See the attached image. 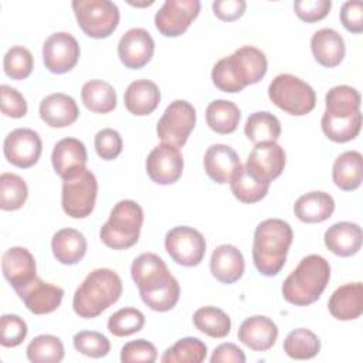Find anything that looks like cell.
Here are the masks:
<instances>
[{
  "mask_svg": "<svg viewBox=\"0 0 363 363\" xmlns=\"http://www.w3.org/2000/svg\"><path fill=\"white\" fill-rule=\"evenodd\" d=\"M130 275L140 299L152 311L167 312L179 302L180 285L157 254L143 252L136 257L130 267Z\"/></svg>",
  "mask_w": 363,
  "mask_h": 363,
  "instance_id": "cell-1",
  "label": "cell"
},
{
  "mask_svg": "<svg viewBox=\"0 0 363 363\" xmlns=\"http://www.w3.org/2000/svg\"><path fill=\"white\" fill-rule=\"evenodd\" d=\"M268 69L265 54L252 45H244L231 55L218 60L211 71V81L223 92L237 94L259 82Z\"/></svg>",
  "mask_w": 363,
  "mask_h": 363,
  "instance_id": "cell-2",
  "label": "cell"
},
{
  "mask_svg": "<svg viewBox=\"0 0 363 363\" xmlns=\"http://www.w3.org/2000/svg\"><path fill=\"white\" fill-rule=\"evenodd\" d=\"M294 240L291 225L281 218H267L254 231L252 261L257 271L265 277H274L285 265L289 247Z\"/></svg>",
  "mask_w": 363,
  "mask_h": 363,
  "instance_id": "cell-3",
  "label": "cell"
},
{
  "mask_svg": "<svg viewBox=\"0 0 363 363\" xmlns=\"http://www.w3.org/2000/svg\"><path fill=\"white\" fill-rule=\"evenodd\" d=\"M122 295V279L109 268L91 271L72 298L74 312L84 319L99 316Z\"/></svg>",
  "mask_w": 363,
  "mask_h": 363,
  "instance_id": "cell-4",
  "label": "cell"
},
{
  "mask_svg": "<svg viewBox=\"0 0 363 363\" xmlns=\"http://www.w3.org/2000/svg\"><path fill=\"white\" fill-rule=\"evenodd\" d=\"M330 279L329 262L318 254L303 257L282 284V296L295 306L316 302Z\"/></svg>",
  "mask_w": 363,
  "mask_h": 363,
  "instance_id": "cell-5",
  "label": "cell"
},
{
  "mask_svg": "<svg viewBox=\"0 0 363 363\" xmlns=\"http://www.w3.org/2000/svg\"><path fill=\"white\" fill-rule=\"evenodd\" d=\"M142 224V207L133 200H121L113 206L109 218L101 227L99 238L112 250H128L138 242Z\"/></svg>",
  "mask_w": 363,
  "mask_h": 363,
  "instance_id": "cell-6",
  "label": "cell"
},
{
  "mask_svg": "<svg viewBox=\"0 0 363 363\" xmlns=\"http://www.w3.org/2000/svg\"><path fill=\"white\" fill-rule=\"evenodd\" d=\"M268 96L274 105L294 116H303L316 105L313 88L292 74L277 75L268 86Z\"/></svg>",
  "mask_w": 363,
  "mask_h": 363,
  "instance_id": "cell-7",
  "label": "cell"
},
{
  "mask_svg": "<svg viewBox=\"0 0 363 363\" xmlns=\"http://www.w3.org/2000/svg\"><path fill=\"white\" fill-rule=\"evenodd\" d=\"M98 182L95 174L86 167L78 169L62 179L61 206L67 216L72 218L88 217L96 201Z\"/></svg>",
  "mask_w": 363,
  "mask_h": 363,
  "instance_id": "cell-8",
  "label": "cell"
},
{
  "mask_svg": "<svg viewBox=\"0 0 363 363\" xmlns=\"http://www.w3.org/2000/svg\"><path fill=\"white\" fill-rule=\"evenodd\" d=\"M72 10L79 28L91 38L109 37L119 24V9L109 0H74Z\"/></svg>",
  "mask_w": 363,
  "mask_h": 363,
  "instance_id": "cell-9",
  "label": "cell"
},
{
  "mask_svg": "<svg viewBox=\"0 0 363 363\" xmlns=\"http://www.w3.org/2000/svg\"><path fill=\"white\" fill-rule=\"evenodd\" d=\"M196 125V109L184 101L176 99L167 105L163 115L156 125L157 138L162 143H169L176 147H182Z\"/></svg>",
  "mask_w": 363,
  "mask_h": 363,
  "instance_id": "cell-10",
  "label": "cell"
},
{
  "mask_svg": "<svg viewBox=\"0 0 363 363\" xmlns=\"http://www.w3.org/2000/svg\"><path fill=\"white\" fill-rule=\"evenodd\" d=\"M164 248L176 264L196 267L204 258L206 240L199 230L189 225H179L167 231Z\"/></svg>",
  "mask_w": 363,
  "mask_h": 363,
  "instance_id": "cell-11",
  "label": "cell"
},
{
  "mask_svg": "<svg viewBox=\"0 0 363 363\" xmlns=\"http://www.w3.org/2000/svg\"><path fill=\"white\" fill-rule=\"evenodd\" d=\"M200 7L199 0H166L155 14V26L164 37H179L199 16Z\"/></svg>",
  "mask_w": 363,
  "mask_h": 363,
  "instance_id": "cell-12",
  "label": "cell"
},
{
  "mask_svg": "<svg viewBox=\"0 0 363 363\" xmlns=\"http://www.w3.org/2000/svg\"><path fill=\"white\" fill-rule=\"evenodd\" d=\"M43 152V142L40 135L28 128H18L11 130L3 142V153L9 163L20 169L34 166Z\"/></svg>",
  "mask_w": 363,
  "mask_h": 363,
  "instance_id": "cell-13",
  "label": "cell"
},
{
  "mask_svg": "<svg viewBox=\"0 0 363 363\" xmlns=\"http://www.w3.org/2000/svg\"><path fill=\"white\" fill-rule=\"evenodd\" d=\"M79 44L77 38L65 31L51 34L43 44V61L52 74L71 71L79 60Z\"/></svg>",
  "mask_w": 363,
  "mask_h": 363,
  "instance_id": "cell-14",
  "label": "cell"
},
{
  "mask_svg": "<svg viewBox=\"0 0 363 363\" xmlns=\"http://www.w3.org/2000/svg\"><path fill=\"white\" fill-rule=\"evenodd\" d=\"M183 156L179 147L160 143L155 146L146 157V173L152 182L167 186L176 183L183 174Z\"/></svg>",
  "mask_w": 363,
  "mask_h": 363,
  "instance_id": "cell-15",
  "label": "cell"
},
{
  "mask_svg": "<svg viewBox=\"0 0 363 363\" xmlns=\"http://www.w3.org/2000/svg\"><path fill=\"white\" fill-rule=\"evenodd\" d=\"M244 166L257 180L269 184L285 167V152L277 142L257 143Z\"/></svg>",
  "mask_w": 363,
  "mask_h": 363,
  "instance_id": "cell-16",
  "label": "cell"
},
{
  "mask_svg": "<svg viewBox=\"0 0 363 363\" xmlns=\"http://www.w3.org/2000/svg\"><path fill=\"white\" fill-rule=\"evenodd\" d=\"M155 41L145 28L128 30L118 43V55L121 62L129 69L145 67L153 57Z\"/></svg>",
  "mask_w": 363,
  "mask_h": 363,
  "instance_id": "cell-17",
  "label": "cell"
},
{
  "mask_svg": "<svg viewBox=\"0 0 363 363\" xmlns=\"http://www.w3.org/2000/svg\"><path fill=\"white\" fill-rule=\"evenodd\" d=\"M16 294L26 308L34 315H47L54 312L64 298V289L61 286L45 282L38 277L17 289Z\"/></svg>",
  "mask_w": 363,
  "mask_h": 363,
  "instance_id": "cell-18",
  "label": "cell"
},
{
  "mask_svg": "<svg viewBox=\"0 0 363 363\" xmlns=\"http://www.w3.org/2000/svg\"><path fill=\"white\" fill-rule=\"evenodd\" d=\"M1 271L14 291L23 288L37 277L35 259L24 247H11L3 252Z\"/></svg>",
  "mask_w": 363,
  "mask_h": 363,
  "instance_id": "cell-19",
  "label": "cell"
},
{
  "mask_svg": "<svg viewBox=\"0 0 363 363\" xmlns=\"http://www.w3.org/2000/svg\"><path fill=\"white\" fill-rule=\"evenodd\" d=\"M238 340L254 352L269 350L278 339V326L264 315L250 316L238 328Z\"/></svg>",
  "mask_w": 363,
  "mask_h": 363,
  "instance_id": "cell-20",
  "label": "cell"
},
{
  "mask_svg": "<svg viewBox=\"0 0 363 363\" xmlns=\"http://www.w3.org/2000/svg\"><path fill=\"white\" fill-rule=\"evenodd\" d=\"M203 164L207 176L213 182L218 184H225L230 183L234 172L241 164V162L240 156L231 146L224 143H214L207 147Z\"/></svg>",
  "mask_w": 363,
  "mask_h": 363,
  "instance_id": "cell-21",
  "label": "cell"
},
{
  "mask_svg": "<svg viewBox=\"0 0 363 363\" xmlns=\"http://www.w3.org/2000/svg\"><path fill=\"white\" fill-rule=\"evenodd\" d=\"M330 315L337 320H354L363 313V284L347 282L335 289L328 302Z\"/></svg>",
  "mask_w": 363,
  "mask_h": 363,
  "instance_id": "cell-22",
  "label": "cell"
},
{
  "mask_svg": "<svg viewBox=\"0 0 363 363\" xmlns=\"http://www.w3.org/2000/svg\"><path fill=\"white\" fill-rule=\"evenodd\" d=\"M38 112L43 122L51 128H67L79 116V109L75 99L62 92L47 95L40 102Z\"/></svg>",
  "mask_w": 363,
  "mask_h": 363,
  "instance_id": "cell-23",
  "label": "cell"
},
{
  "mask_svg": "<svg viewBox=\"0 0 363 363\" xmlns=\"http://www.w3.org/2000/svg\"><path fill=\"white\" fill-rule=\"evenodd\" d=\"M86 160V147L84 142L77 138H64L54 145L51 153V163L54 172L61 179H65L78 169L85 167Z\"/></svg>",
  "mask_w": 363,
  "mask_h": 363,
  "instance_id": "cell-24",
  "label": "cell"
},
{
  "mask_svg": "<svg viewBox=\"0 0 363 363\" xmlns=\"http://www.w3.org/2000/svg\"><path fill=\"white\" fill-rule=\"evenodd\" d=\"M244 257L235 245L221 244L214 248L210 258V271L217 281L234 284L244 275Z\"/></svg>",
  "mask_w": 363,
  "mask_h": 363,
  "instance_id": "cell-25",
  "label": "cell"
},
{
  "mask_svg": "<svg viewBox=\"0 0 363 363\" xmlns=\"http://www.w3.org/2000/svg\"><path fill=\"white\" fill-rule=\"evenodd\" d=\"M362 228L356 223L339 221L330 225L323 235L326 248L337 257H352L362 248Z\"/></svg>",
  "mask_w": 363,
  "mask_h": 363,
  "instance_id": "cell-26",
  "label": "cell"
},
{
  "mask_svg": "<svg viewBox=\"0 0 363 363\" xmlns=\"http://www.w3.org/2000/svg\"><path fill=\"white\" fill-rule=\"evenodd\" d=\"M311 50L322 67H337L346 52L343 37L333 28H320L313 33L311 38Z\"/></svg>",
  "mask_w": 363,
  "mask_h": 363,
  "instance_id": "cell-27",
  "label": "cell"
},
{
  "mask_svg": "<svg viewBox=\"0 0 363 363\" xmlns=\"http://www.w3.org/2000/svg\"><path fill=\"white\" fill-rule=\"evenodd\" d=\"M123 102L132 115L146 116L159 106L160 89L150 79H136L128 85Z\"/></svg>",
  "mask_w": 363,
  "mask_h": 363,
  "instance_id": "cell-28",
  "label": "cell"
},
{
  "mask_svg": "<svg viewBox=\"0 0 363 363\" xmlns=\"http://www.w3.org/2000/svg\"><path fill=\"white\" fill-rule=\"evenodd\" d=\"M86 238L75 228H61L51 240V250L55 259L64 265L78 264L86 254Z\"/></svg>",
  "mask_w": 363,
  "mask_h": 363,
  "instance_id": "cell-29",
  "label": "cell"
},
{
  "mask_svg": "<svg viewBox=\"0 0 363 363\" xmlns=\"http://www.w3.org/2000/svg\"><path fill=\"white\" fill-rule=\"evenodd\" d=\"M332 179L336 187L343 191H353L363 180V156L357 150L340 153L332 167Z\"/></svg>",
  "mask_w": 363,
  "mask_h": 363,
  "instance_id": "cell-30",
  "label": "cell"
},
{
  "mask_svg": "<svg viewBox=\"0 0 363 363\" xmlns=\"http://www.w3.org/2000/svg\"><path fill=\"white\" fill-rule=\"evenodd\" d=\"M335 211V200L325 191H309L302 194L294 204L295 216L308 224L322 223Z\"/></svg>",
  "mask_w": 363,
  "mask_h": 363,
  "instance_id": "cell-31",
  "label": "cell"
},
{
  "mask_svg": "<svg viewBox=\"0 0 363 363\" xmlns=\"http://www.w3.org/2000/svg\"><path fill=\"white\" fill-rule=\"evenodd\" d=\"M362 96L357 89L349 85H337L328 91L325 96V116L349 118L360 111Z\"/></svg>",
  "mask_w": 363,
  "mask_h": 363,
  "instance_id": "cell-32",
  "label": "cell"
},
{
  "mask_svg": "<svg viewBox=\"0 0 363 363\" xmlns=\"http://www.w3.org/2000/svg\"><path fill=\"white\" fill-rule=\"evenodd\" d=\"M81 98L84 105L95 113H109L116 108L115 88L102 79H91L82 85Z\"/></svg>",
  "mask_w": 363,
  "mask_h": 363,
  "instance_id": "cell-33",
  "label": "cell"
},
{
  "mask_svg": "<svg viewBox=\"0 0 363 363\" xmlns=\"http://www.w3.org/2000/svg\"><path fill=\"white\" fill-rule=\"evenodd\" d=\"M238 106L227 99H214L207 105L206 122L211 130L220 135L233 133L240 123Z\"/></svg>",
  "mask_w": 363,
  "mask_h": 363,
  "instance_id": "cell-34",
  "label": "cell"
},
{
  "mask_svg": "<svg viewBox=\"0 0 363 363\" xmlns=\"http://www.w3.org/2000/svg\"><path fill=\"white\" fill-rule=\"evenodd\" d=\"M244 133L255 145L261 142H277L281 136V122L274 113L258 111L248 116L244 125Z\"/></svg>",
  "mask_w": 363,
  "mask_h": 363,
  "instance_id": "cell-35",
  "label": "cell"
},
{
  "mask_svg": "<svg viewBox=\"0 0 363 363\" xmlns=\"http://www.w3.org/2000/svg\"><path fill=\"white\" fill-rule=\"evenodd\" d=\"M230 187L234 197L245 204H252L262 200L269 190V184L257 180L252 174H250L244 164H240L234 172L230 180Z\"/></svg>",
  "mask_w": 363,
  "mask_h": 363,
  "instance_id": "cell-36",
  "label": "cell"
},
{
  "mask_svg": "<svg viewBox=\"0 0 363 363\" xmlns=\"http://www.w3.org/2000/svg\"><path fill=\"white\" fill-rule=\"evenodd\" d=\"M193 323L197 330L213 339H223L231 330L230 316L216 306L199 308L193 315Z\"/></svg>",
  "mask_w": 363,
  "mask_h": 363,
  "instance_id": "cell-37",
  "label": "cell"
},
{
  "mask_svg": "<svg viewBox=\"0 0 363 363\" xmlns=\"http://www.w3.org/2000/svg\"><path fill=\"white\" fill-rule=\"evenodd\" d=\"M320 350L319 337L306 328H298L288 333L284 340V352L295 360H308Z\"/></svg>",
  "mask_w": 363,
  "mask_h": 363,
  "instance_id": "cell-38",
  "label": "cell"
},
{
  "mask_svg": "<svg viewBox=\"0 0 363 363\" xmlns=\"http://www.w3.org/2000/svg\"><path fill=\"white\" fill-rule=\"evenodd\" d=\"M320 126L325 136L336 143L353 140L362 129V112H356L349 118H329L322 115Z\"/></svg>",
  "mask_w": 363,
  "mask_h": 363,
  "instance_id": "cell-39",
  "label": "cell"
},
{
  "mask_svg": "<svg viewBox=\"0 0 363 363\" xmlns=\"http://www.w3.org/2000/svg\"><path fill=\"white\" fill-rule=\"evenodd\" d=\"M207 357V346L197 337L189 336L177 340L166 349L160 360L163 363H200Z\"/></svg>",
  "mask_w": 363,
  "mask_h": 363,
  "instance_id": "cell-40",
  "label": "cell"
},
{
  "mask_svg": "<svg viewBox=\"0 0 363 363\" xmlns=\"http://www.w3.org/2000/svg\"><path fill=\"white\" fill-rule=\"evenodd\" d=\"M28 187L23 177L16 173H1L0 176V208L14 211L24 206Z\"/></svg>",
  "mask_w": 363,
  "mask_h": 363,
  "instance_id": "cell-41",
  "label": "cell"
},
{
  "mask_svg": "<svg viewBox=\"0 0 363 363\" xmlns=\"http://www.w3.org/2000/svg\"><path fill=\"white\" fill-rule=\"evenodd\" d=\"M27 359L34 363H58L64 359V345L54 335H38L27 346Z\"/></svg>",
  "mask_w": 363,
  "mask_h": 363,
  "instance_id": "cell-42",
  "label": "cell"
},
{
  "mask_svg": "<svg viewBox=\"0 0 363 363\" xmlns=\"http://www.w3.org/2000/svg\"><path fill=\"white\" fill-rule=\"evenodd\" d=\"M145 326V315L136 308H122L108 319V330L116 337L130 336Z\"/></svg>",
  "mask_w": 363,
  "mask_h": 363,
  "instance_id": "cell-43",
  "label": "cell"
},
{
  "mask_svg": "<svg viewBox=\"0 0 363 363\" xmlns=\"http://www.w3.org/2000/svg\"><path fill=\"white\" fill-rule=\"evenodd\" d=\"M3 68L9 78L16 81L26 79L34 68V58L31 51L23 45H14L9 48L3 58Z\"/></svg>",
  "mask_w": 363,
  "mask_h": 363,
  "instance_id": "cell-44",
  "label": "cell"
},
{
  "mask_svg": "<svg viewBox=\"0 0 363 363\" xmlns=\"http://www.w3.org/2000/svg\"><path fill=\"white\" fill-rule=\"evenodd\" d=\"M74 347L84 356L99 359L109 353L111 343L108 337L95 330H81L74 335Z\"/></svg>",
  "mask_w": 363,
  "mask_h": 363,
  "instance_id": "cell-45",
  "label": "cell"
},
{
  "mask_svg": "<svg viewBox=\"0 0 363 363\" xmlns=\"http://www.w3.org/2000/svg\"><path fill=\"white\" fill-rule=\"evenodd\" d=\"M28 332L23 318L13 313L1 315L0 318V343L4 347H16L23 343Z\"/></svg>",
  "mask_w": 363,
  "mask_h": 363,
  "instance_id": "cell-46",
  "label": "cell"
},
{
  "mask_svg": "<svg viewBox=\"0 0 363 363\" xmlns=\"http://www.w3.org/2000/svg\"><path fill=\"white\" fill-rule=\"evenodd\" d=\"M94 146H95L96 155L102 160H113L121 155L123 147V140L118 130L112 128H105L95 135Z\"/></svg>",
  "mask_w": 363,
  "mask_h": 363,
  "instance_id": "cell-47",
  "label": "cell"
},
{
  "mask_svg": "<svg viewBox=\"0 0 363 363\" xmlns=\"http://www.w3.org/2000/svg\"><path fill=\"white\" fill-rule=\"evenodd\" d=\"M157 359V350L155 345L145 339H136L128 342L121 349L122 363H153Z\"/></svg>",
  "mask_w": 363,
  "mask_h": 363,
  "instance_id": "cell-48",
  "label": "cell"
},
{
  "mask_svg": "<svg viewBox=\"0 0 363 363\" xmlns=\"http://www.w3.org/2000/svg\"><path fill=\"white\" fill-rule=\"evenodd\" d=\"M0 105L3 115L9 118L18 119L27 113V102L23 94L6 84L0 86Z\"/></svg>",
  "mask_w": 363,
  "mask_h": 363,
  "instance_id": "cell-49",
  "label": "cell"
},
{
  "mask_svg": "<svg viewBox=\"0 0 363 363\" xmlns=\"http://www.w3.org/2000/svg\"><path fill=\"white\" fill-rule=\"evenodd\" d=\"M332 3L329 0H296L295 14L305 23H316L329 14Z\"/></svg>",
  "mask_w": 363,
  "mask_h": 363,
  "instance_id": "cell-50",
  "label": "cell"
},
{
  "mask_svg": "<svg viewBox=\"0 0 363 363\" xmlns=\"http://www.w3.org/2000/svg\"><path fill=\"white\" fill-rule=\"evenodd\" d=\"M339 17L343 27L347 31L353 34H360L363 31V3L362 1L343 3Z\"/></svg>",
  "mask_w": 363,
  "mask_h": 363,
  "instance_id": "cell-51",
  "label": "cell"
},
{
  "mask_svg": "<svg viewBox=\"0 0 363 363\" xmlns=\"http://www.w3.org/2000/svg\"><path fill=\"white\" fill-rule=\"evenodd\" d=\"M247 3L244 0H217L213 3V13L223 21H234L242 17Z\"/></svg>",
  "mask_w": 363,
  "mask_h": 363,
  "instance_id": "cell-52",
  "label": "cell"
},
{
  "mask_svg": "<svg viewBox=\"0 0 363 363\" xmlns=\"http://www.w3.org/2000/svg\"><path fill=\"white\" fill-rule=\"evenodd\" d=\"M247 359H245V354L244 352L234 343H221L218 345L211 357H210V362L211 363H224V362H233V363H244Z\"/></svg>",
  "mask_w": 363,
  "mask_h": 363,
  "instance_id": "cell-53",
  "label": "cell"
},
{
  "mask_svg": "<svg viewBox=\"0 0 363 363\" xmlns=\"http://www.w3.org/2000/svg\"><path fill=\"white\" fill-rule=\"evenodd\" d=\"M129 4H132V6H139V7H142V6H150V4H153V1H145V3H130V1H129Z\"/></svg>",
  "mask_w": 363,
  "mask_h": 363,
  "instance_id": "cell-54",
  "label": "cell"
}]
</instances>
